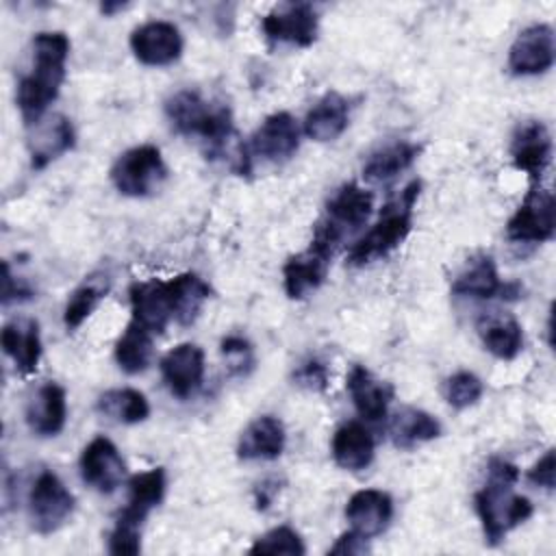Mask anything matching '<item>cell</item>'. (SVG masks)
I'll return each instance as SVG.
<instances>
[{
	"mask_svg": "<svg viewBox=\"0 0 556 556\" xmlns=\"http://www.w3.org/2000/svg\"><path fill=\"white\" fill-rule=\"evenodd\" d=\"M421 182L413 180L404 187V191L384 204L378 222L369 228L365 237H361L348 252V265L365 267L371 261L384 258L391 254L410 232L413 224V206L417 202Z\"/></svg>",
	"mask_w": 556,
	"mask_h": 556,
	"instance_id": "cell-3",
	"label": "cell"
},
{
	"mask_svg": "<svg viewBox=\"0 0 556 556\" xmlns=\"http://www.w3.org/2000/svg\"><path fill=\"white\" fill-rule=\"evenodd\" d=\"M517 478L519 469L513 463L504 458H491L486 482L473 495L476 513L489 545H497L515 526L523 523L532 515L530 500L513 493Z\"/></svg>",
	"mask_w": 556,
	"mask_h": 556,
	"instance_id": "cell-2",
	"label": "cell"
},
{
	"mask_svg": "<svg viewBox=\"0 0 556 556\" xmlns=\"http://www.w3.org/2000/svg\"><path fill=\"white\" fill-rule=\"evenodd\" d=\"M111 289V278L104 271L91 274L89 278H85L70 295L67 304H65V313H63V321L67 326V330L78 328L93 311L96 306L102 302V298L109 293Z\"/></svg>",
	"mask_w": 556,
	"mask_h": 556,
	"instance_id": "cell-30",
	"label": "cell"
},
{
	"mask_svg": "<svg viewBox=\"0 0 556 556\" xmlns=\"http://www.w3.org/2000/svg\"><path fill=\"white\" fill-rule=\"evenodd\" d=\"M109 552L111 554H128L135 556L141 552V528L115 521L109 534Z\"/></svg>",
	"mask_w": 556,
	"mask_h": 556,
	"instance_id": "cell-38",
	"label": "cell"
},
{
	"mask_svg": "<svg viewBox=\"0 0 556 556\" xmlns=\"http://www.w3.org/2000/svg\"><path fill=\"white\" fill-rule=\"evenodd\" d=\"M482 380L471 371H456L445 380V400L452 408L463 410L482 397Z\"/></svg>",
	"mask_w": 556,
	"mask_h": 556,
	"instance_id": "cell-36",
	"label": "cell"
},
{
	"mask_svg": "<svg viewBox=\"0 0 556 556\" xmlns=\"http://www.w3.org/2000/svg\"><path fill=\"white\" fill-rule=\"evenodd\" d=\"M330 256H332L330 250H326L313 241L306 252L291 256L282 267V280H285L287 295L291 300H300V298L308 295L311 291L319 289L321 282L326 280Z\"/></svg>",
	"mask_w": 556,
	"mask_h": 556,
	"instance_id": "cell-18",
	"label": "cell"
},
{
	"mask_svg": "<svg viewBox=\"0 0 556 556\" xmlns=\"http://www.w3.org/2000/svg\"><path fill=\"white\" fill-rule=\"evenodd\" d=\"M263 33L269 43H293L308 48L317 39V13L308 2H289L269 11L263 22Z\"/></svg>",
	"mask_w": 556,
	"mask_h": 556,
	"instance_id": "cell-9",
	"label": "cell"
},
{
	"mask_svg": "<svg viewBox=\"0 0 556 556\" xmlns=\"http://www.w3.org/2000/svg\"><path fill=\"white\" fill-rule=\"evenodd\" d=\"M130 50L143 65H172L182 54V35L172 22L152 20L130 33Z\"/></svg>",
	"mask_w": 556,
	"mask_h": 556,
	"instance_id": "cell-11",
	"label": "cell"
},
{
	"mask_svg": "<svg viewBox=\"0 0 556 556\" xmlns=\"http://www.w3.org/2000/svg\"><path fill=\"white\" fill-rule=\"evenodd\" d=\"M172 126L182 135L202 137L211 150H219L232 135V115L224 104H208L198 91H176L165 102Z\"/></svg>",
	"mask_w": 556,
	"mask_h": 556,
	"instance_id": "cell-4",
	"label": "cell"
},
{
	"mask_svg": "<svg viewBox=\"0 0 556 556\" xmlns=\"http://www.w3.org/2000/svg\"><path fill=\"white\" fill-rule=\"evenodd\" d=\"M128 295L132 321H137L152 334H161L174 319V291L169 280L152 278L143 282H132Z\"/></svg>",
	"mask_w": 556,
	"mask_h": 556,
	"instance_id": "cell-13",
	"label": "cell"
},
{
	"mask_svg": "<svg viewBox=\"0 0 556 556\" xmlns=\"http://www.w3.org/2000/svg\"><path fill=\"white\" fill-rule=\"evenodd\" d=\"M528 480L536 486H543L545 491H554L556 484V460L554 450H547L528 471Z\"/></svg>",
	"mask_w": 556,
	"mask_h": 556,
	"instance_id": "cell-40",
	"label": "cell"
},
{
	"mask_svg": "<svg viewBox=\"0 0 556 556\" xmlns=\"http://www.w3.org/2000/svg\"><path fill=\"white\" fill-rule=\"evenodd\" d=\"M554 54L552 26L530 24L515 37L508 50V67L517 76H536L554 65Z\"/></svg>",
	"mask_w": 556,
	"mask_h": 556,
	"instance_id": "cell-12",
	"label": "cell"
},
{
	"mask_svg": "<svg viewBox=\"0 0 556 556\" xmlns=\"http://www.w3.org/2000/svg\"><path fill=\"white\" fill-rule=\"evenodd\" d=\"M152 337L154 334L150 330L130 321L115 343V361L119 369L130 376L146 371L152 361Z\"/></svg>",
	"mask_w": 556,
	"mask_h": 556,
	"instance_id": "cell-31",
	"label": "cell"
},
{
	"mask_svg": "<svg viewBox=\"0 0 556 556\" xmlns=\"http://www.w3.org/2000/svg\"><path fill=\"white\" fill-rule=\"evenodd\" d=\"M163 495H165V469L163 467H154L150 471L132 476L128 482V502L119 510L115 521L141 528L146 517L150 515V510L161 504Z\"/></svg>",
	"mask_w": 556,
	"mask_h": 556,
	"instance_id": "cell-23",
	"label": "cell"
},
{
	"mask_svg": "<svg viewBox=\"0 0 556 556\" xmlns=\"http://www.w3.org/2000/svg\"><path fill=\"white\" fill-rule=\"evenodd\" d=\"M126 7V2H102L100 4V11L104 13V15H113L115 11H122Z\"/></svg>",
	"mask_w": 556,
	"mask_h": 556,
	"instance_id": "cell-44",
	"label": "cell"
},
{
	"mask_svg": "<svg viewBox=\"0 0 556 556\" xmlns=\"http://www.w3.org/2000/svg\"><path fill=\"white\" fill-rule=\"evenodd\" d=\"M452 293L463 298H478V300H489V298L515 300L519 298L521 287L517 282H502L493 258L486 254H480L456 276V280L452 282Z\"/></svg>",
	"mask_w": 556,
	"mask_h": 556,
	"instance_id": "cell-16",
	"label": "cell"
},
{
	"mask_svg": "<svg viewBox=\"0 0 556 556\" xmlns=\"http://www.w3.org/2000/svg\"><path fill=\"white\" fill-rule=\"evenodd\" d=\"M167 178V165L161 150L152 143L135 146L119 154L111 167V180L122 195L146 198L152 195Z\"/></svg>",
	"mask_w": 556,
	"mask_h": 556,
	"instance_id": "cell-5",
	"label": "cell"
},
{
	"mask_svg": "<svg viewBox=\"0 0 556 556\" xmlns=\"http://www.w3.org/2000/svg\"><path fill=\"white\" fill-rule=\"evenodd\" d=\"M169 282L174 291V319L182 326L193 324L211 295V287L191 271L178 274Z\"/></svg>",
	"mask_w": 556,
	"mask_h": 556,
	"instance_id": "cell-32",
	"label": "cell"
},
{
	"mask_svg": "<svg viewBox=\"0 0 556 556\" xmlns=\"http://www.w3.org/2000/svg\"><path fill=\"white\" fill-rule=\"evenodd\" d=\"M298 146H300V130L293 115L287 111L271 113L263 119V124L250 137V143L241 156V172L245 174L250 172L252 156L280 165L298 152Z\"/></svg>",
	"mask_w": 556,
	"mask_h": 556,
	"instance_id": "cell-6",
	"label": "cell"
},
{
	"mask_svg": "<svg viewBox=\"0 0 556 556\" xmlns=\"http://www.w3.org/2000/svg\"><path fill=\"white\" fill-rule=\"evenodd\" d=\"M441 434V424L421 408H400L389 421V437L395 447L410 450L419 443L432 441Z\"/></svg>",
	"mask_w": 556,
	"mask_h": 556,
	"instance_id": "cell-28",
	"label": "cell"
},
{
	"mask_svg": "<svg viewBox=\"0 0 556 556\" xmlns=\"http://www.w3.org/2000/svg\"><path fill=\"white\" fill-rule=\"evenodd\" d=\"M96 408L119 424H139L143 419H148L150 415V404L146 400V395L137 389H111L104 391L98 402Z\"/></svg>",
	"mask_w": 556,
	"mask_h": 556,
	"instance_id": "cell-34",
	"label": "cell"
},
{
	"mask_svg": "<svg viewBox=\"0 0 556 556\" xmlns=\"http://www.w3.org/2000/svg\"><path fill=\"white\" fill-rule=\"evenodd\" d=\"M250 554H287V556H302L306 554V547L300 539V534L289 526H278L265 532L254 541V545L248 549Z\"/></svg>",
	"mask_w": 556,
	"mask_h": 556,
	"instance_id": "cell-35",
	"label": "cell"
},
{
	"mask_svg": "<svg viewBox=\"0 0 556 556\" xmlns=\"http://www.w3.org/2000/svg\"><path fill=\"white\" fill-rule=\"evenodd\" d=\"M350 122V100L337 91H328L304 117V135L315 141L337 139Z\"/></svg>",
	"mask_w": 556,
	"mask_h": 556,
	"instance_id": "cell-27",
	"label": "cell"
},
{
	"mask_svg": "<svg viewBox=\"0 0 556 556\" xmlns=\"http://www.w3.org/2000/svg\"><path fill=\"white\" fill-rule=\"evenodd\" d=\"M30 128H35L28 139L30 165L35 169H43L48 163L74 148V126L65 115H54Z\"/></svg>",
	"mask_w": 556,
	"mask_h": 556,
	"instance_id": "cell-25",
	"label": "cell"
},
{
	"mask_svg": "<svg viewBox=\"0 0 556 556\" xmlns=\"http://www.w3.org/2000/svg\"><path fill=\"white\" fill-rule=\"evenodd\" d=\"M554 195L532 187L506 224V237L515 243H543L554 237Z\"/></svg>",
	"mask_w": 556,
	"mask_h": 556,
	"instance_id": "cell-8",
	"label": "cell"
},
{
	"mask_svg": "<svg viewBox=\"0 0 556 556\" xmlns=\"http://www.w3.org/2000/svg\"><path fill=\"white\" fill-rule=\"evenodd\" d=\"M80 476L98 493H113L126 478V463L106 437L89 441L80 454Z\"/></svg>",
	"mask_w": 556,
	"mask_h": 556,
	"instance_id": "cell-14",
	"label": "cell"
},
{
	"mask_svg": "<svg viewBox=\"0 0 556 556\" xmlns=\"http://www.w3.org/2000/svg\"><path fill=\"white\" fill-rule=\"evenodd\" d=\"M74 495L52 471H41L28 495L30 523L39 534L56 532L74 513Z\"/></svg>",
	"mask_w": 556,
	"mask_h": 556,
	"instance_id": "cell-7",
	"label": "cell"
},
{
	"mask_svg": "<svg viewBox=\"0 0 556 556\" xmlns=\"http://www.w3.org/2000/svg\"><path fill=\"white\" fill-rule=\"evenodd\" d=\"M65 391L56 382L41 384L26 406V424L39 437H56L65 426Z\"/></svg>",
	"mask_w": 556,
	"mask_h": 556,
	"instance_id": "cell-24",
	"label": "cell"
},
{
	"mask_svg": "<svg viewBox=\"0 0 556 556\" xmlns=\"http://www.w3.org/2000/svg\"><path fill=\"white\" fill-rule=\"evenodd\" d=\"M356 413L367 421H380L387 415L389 402L393 400V387L378 380L367 367L354 365L345 382Z\"/></svg>",
	"mask_w": 556,
	"mask_h": 556,
	"instance_id": "cell-20",
	"label": "cell"
},
{
	"mask_svg": "<svg viewBox=\"0 0 556 556\" xmlns=\"http://www.w3.org/2000/svg\"><path fill=\"white\" fill-rule=\"evenodd\" d=\"M369 552V539L350 530L337 539V543L328 549V554H341V556H361Z\"/></svg>",
	"mask_w": 556,
	"mask_h": 556,
	"instance_id": "cell-41",
	"label": "cell"
},
{
	"mask_svg": "<svg viewBox=\"0 0 556 556\" xmlns=\"http://www.w3.org/2000/svg\"><path fill=\"white\" fill-rule=\"evenodd\" d=\"M33 63L17 85V109L26 126L41 122L48 106L56 100L65 80L70 37L61 30H41L33 37Z\"/></svg>",
	"mask_w": 556,
	"mask_h": 556,
	"instance_id": "cell-1",
	"label": "cell"
},
{
	"mask_svg": "<svg viewBox=\"0 0 556 556\" xmlns=\"http://www.w3.org/2000/svg\"><path fill=\"white\" fill-rule=\"evenodd\" d=\"M161 376L172 395L187 400L204 378V352L195 343H180L161 358Z\"/></svg>",
	"mask_w": 556,
	"mask_h": 556,
	"instance_id": "cell-17",
	"label": "cell"
},
{
	"mask_svg": "<svg viewBox=\"0 0 556 556\" xmlns=\"http://www.w3.org/2000/svg\"><path fill=\"white\" fill-rule=\"evenodd\" d=\"M510 159L519 172H526L534 182L541 180L552 159V137L541 119L517 124L510 139Z\"/></svg>",
	"mask_w": 556,
	"mask_h": 556,
	"instance_id": "cell-15",
	"label": "cell"
},
{
	"mask_svg": "<svg viewBox=\"0 0 556 556\" xmlns=\"http://www.w3.org/2000/svg\"><path fill=\"white\" fill-rule=\"evenodd\" d=\"M374 208V195L358 187L356 182L341 185L326 204V215L319 222L339 243L348 232L358 230L367 224Z\"/></svg>",
	"mask_w": 556,
	"mask_h": 556,
	"instance_id": "cell-10",
	"label": "cell"
},
{
	"mask_svg": "<svg viewBox=\"0 0 556 556\" xmlns=\"http://www.w3.org/2000/svg\"><path fill=\"white\" fill-rule=\"evenodd\" d=\"M285 450V426L274 415H261L245 426L237 443L241 460H274Z\"/></svg>",
	"mask_w": 556,
	"mask_h": 556,
	"instance_id": "cell-21",
	"label": "cell"
},
{
	"mask_svg": "<svg viewBox=\"0 0 556 556\" xmlns=\"http://www.w3.org/2000/svg\"><path fill=\"white\" fill-rule=\"evenodd\" d=\"M276 493H278V484H276V482L265 480L263 484H258V489H256V493H254V495H256V508H267Z\"/></svg>",
	"mask_w": 556,
	"mask_h": 556,
	"instance_id": "cell-43",
	"label": "cell"
},
{
	"mask_svg": "<svg viewBox=\"0 0 556 556\" xmlns=\"http://www.w3.org/2000/svg\"><path fill=\"white\" fill-rule=\"evenodd\" d=\"M293 380L311 391H324L328 384V371L319 361H306L295 369Z\"/></svg>",
	"mask_w": 556,
	"mask_h": 556,
	"instance_id": "cell-39",
	"label": "cell"
},
{
	"mask_svg": "<svg viewBox=\"0 0 556 556\" xmlns=\"http://www.w3.org/2000/svg\"><path fill=\"white\" fill-rule=\"evenodd\" d=\"M222 354L226 356L228 361V367L232 374H239V376H245L252 365H254V354H252V345L243 339V337H226L222 341Z\"/></svg>",
	"mask_w": 556,
	"mask_h": 556,
	"instance_id": "cell-37",
	"label": "cell"
},
{
	"mask_svg": "<svg viewBox=\"0 0 556 556\" xmlns=\"http://www.w3.org/2000/svg\"><path fill=\"white\" fill-rule=\"evenodd\" d=\"M33 291L28 285L24 282H15V278L11 276L9 263H2V304H9L13 300H30Z\"/></svg>",
	"mask_w": 556,
	"mask_h": 556,
	"instance_id": "cell-42",
	"label": "cell"
},
{
	"mask_svg": "<svg viewBox=\"0 0 556 556\" xmlns=\"http://www.w3.org/2000/svg\"><path fill=\"white\" fill-rule=\"evenodd\" d=\"M421 146L410 141H395L387 143L378 150H374L365 165H363V178L369 182H384L402 174L413 165V161L419 156Z\"/></svg>",
	"mask_w": 556,
	"mask_h": 556,
	"instance_id": "cell-29",
	"label": "cell"
},
{
	"mask_svg": "<svg viewBox=\"0 0 556 556\" xmlns=\"http://www.w3.org/2000/svg\"><path fill=\"white\" fill-rule=\"evenodd\" d=\"M393 517V500L389 493L378 489L356 491L345 504V519L352 530L371 539L387 530Z\"/></svg>",
	"mask_w": 556,
	"mask_h": 556,
	"instance_id": "cell-19",
	"label": "cell"
},
{
	"mask_svg": "<svg viewBox=\"0 0 556 556\" xmlns=\"http://www.w3.org/2000/svg\"><path fill=\"white\" fill-rule=\"evenodd\" d=\"M484 348L502 361H513L523 348V330L515 317H489L480 326Z\"/></svg>",
	"mask_w": 556,
	"mask_h": 556,
	"instance_id": "cell-33",
	"label": "cell"
},
{
	"mask_svg": "<svg viewBox=\"0 0 556 556\" xmlns=\"http://www.w3.org/2000/svg\"><path fill=\"white\" fill-rule=\"evenodd\" d=\"M332 458L348 471H361L374 460V437L361 421H345L332 434Z\"/></svg>",
	"mask_w": 556,
	"mask_h": 556,
	"instance_id": "cell-26",
	"label": "cell"
},
{
	"mask_svg": "<svg viewBox=\"0 0 556 556\" xmlns=\"http://www.w3.org/2000/svg\"><path fill=\"white\" fill-rule=\"evenodd\" d=\"M4 354L15 363L22 374H33L41 358L39 324L33 317H17L4 324L0 332Z\"/></svg>",
	"mask_w": 556,
	"mask_h": 556,
	"instance_id": "cell-22",
	"label": "cell"
}]
</instances>
